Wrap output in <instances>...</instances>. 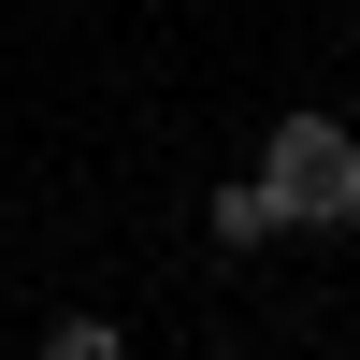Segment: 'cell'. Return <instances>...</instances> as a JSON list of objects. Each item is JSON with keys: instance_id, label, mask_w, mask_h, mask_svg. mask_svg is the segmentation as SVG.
Here are the masks:
<instances>
[{"instance_id": "6da1fadb", "label": "cell", "mask_w": 360, "mask_h": 360, "mask_svg": "<svg viewBox=\"0 0 360 360\" xmlns=\"http://www.w3.org/2000/svg\"><path fill=\"white\" fill-rule=\"evenodd\" d=\"M259 173H274V202H288V231H360V144H346V115H274L259 130Z\"/></svg>"}, {"instance_id": "7a4b0ae2", "label": "cell", "mask_w": 360, "mask_h": 360, "mask_svg": "<svg viewBox=\"0 0 360 360\" xmlns=\"http://www.w3.org/2000/svg\"><path fill=\"white\" fill-rule=\"evenodd\" d=\"M202 217H217V245H274V231H288V202H274V173H231Z\"/></svg>"}]
</instances>
